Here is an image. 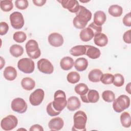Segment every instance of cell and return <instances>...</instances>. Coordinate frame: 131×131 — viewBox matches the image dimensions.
Instances as JSON below:
<instances>
[{
  "label": "cell",
  "instance_id": "cell-7",
  "mask_svg": "<svg viewBox=\"0 0 131 131\" xmlns=\"http://www.w3.org/2000/svg\"><path fill=\"white\" fill-rule=\"evenodd\" d=\"M17 124V118L14 115H9L2 120L1 126L3 130L8 131L15 128Z\"/></svg>",
  "mask_w": 131,
  "mask_h": 131
},
{
  "label": "cell",
  "instance_id": "cell-4",
  "mask_svg": "<svg viewBox=\"0 0 131 131\" xmlns=\"http://www.w3.org/2000/svg\"><path fill=\"white\" fill-rule=\"evenodd\" d=\"M113 103V108L117 113H120L127 108L130 105V99L125 95H121L115 99Z\"/></svg>",
  "mask_w": 131,
  "mask_h": 131
},
{
  "label": "cell",
  "instance_id": "cell-6",
  "mask_svg": "<svg viewBox=\"0 0 131 131\" xmlns=\"http://www.w3.org/2000/svg\"><path fill=\"white\" fill-rule=\"evenodd\" d=\"M17 67L21 72L26 74H30L34 70L35 64L31 59L23 58L18 60Z\"/></svg>",
  "mask_w": 131,
  "mask_h": 131
},
{
  "label": "cell",
  "instance_id": "cell-34",
  "mask_svg": "<svg viewBox=\"0 0 131 131\" xmlns=\"http://www.w3.org/2000/svg\"><path fill=\"white\" fill-rule=\"evenodd\" d=\"M13 38L16 42L22 43L26 40L27 35L23 31H17L14 33Z\"/></svg>",
  "mask_w": 131,
  "mask_h": 131
},
{
  "label": "cell",
  "instance_id": "cell-23",
  "mask_svg": "<svg viewBox=\"0 0 131 131\" xmlns=\"http://www.w3.org/2000/svg\"><path fill=\"white\" fill-rule=\"evenodd\" d=\"M106 15L102 11H97L94 13V23L98 26H101L106 20Z\"/></svg>",
  "mask_w": 131,
  "mask_h": 131
},
{
  "label": "cell",
  "instance_id": "cell-1",
  "mask_svg": "<svg viewBox=\"0 0 131 131\" xmlns=\"http://www.w3.org/2000/svg\"><path fill=\"white\" fill-rule=\"evenodd\" d=\"M76 16L74 18V26L78 29H84L92 18L91 12L82 6H79L78 11L76 13Z\"/></svg>",
  "mask_w": 131,
  "mask_h": 131
},
{
  "label": "cell",
  "instance_id": "cell-12",
  "mask_svg": "<svg viewBox=\"0 0 131 131\" xmlns=\"http://www.w3.org/2000/svg\"><path fill=\"white\" fill-rule=\"evenodd\" d=\"M80 98L84 103H96L99 99V94L96 90H89L85 95H81Z\"/></svg>",
  "mask_w": 131,
  "mask_h": 131
},
{
  "label": "cell",
  "instance_id": "cell-14",
  "mask_svg": "<svg viewBox=\"0 0 131 131\" xmlns=\"http://www.w3.org/2000/svg\"><path fill=\"white\" fill-rule=\"evenodd\" d=\"M49 43L52 46L59 47L61 46L63 43V38L62 36L56 32L50 34L48 36Z\"/></svg>",
  "mask_w": 131,
  "mask_h": 131
},
{
  "label": "cell",
  "instance_id": "cell-21",
  "mask_svg": "<svg viewBox=\"0 0 131 131\" xmlns=\"http://www.w3.org/2000/svg\"><path fill=\"white\" fill-rule=\"evenodd\" d=\"M74 60L72 58L69 56H66L62 58L60 62L61 68L64 71H68L72 68L74 66Z\"/></svg>",
  "mask_w": 131,
  "mask_h": 131
},
{
  "label": "cell",
  "instance_id": "cell-11",
  "mask_svg": "<svg viewBox=\"0 0 131 131\" xmlns=\"http://www.w3.org/2000/svg\"><path fill=\"white\" fill-rule=\"evenodd\" d=\"M37 68L42 73L50 74L53 72L54 67L52 63L47 59L42 58L37 61Z\"/></svg>",
  "mask_w": 131,
  "mask_h": 131
},
{
  "label": "cell",
  "instance_id": "cell-30",
  "mask_svg": "<svg viewBox=\"0 0 131 131\" xmlns=\"http://www.w3.org/2000/svg\"><path fill=\"white\" fill-rule=\"evenodd\" d=\"M74 90L77 94L81 96L87 93L89 89L88 86L85 83H80L75 86Z\"/></svg>",
  "mask_w": 131,
  "mask_h": 131
},
{
  "label": "cell",
  "instance_id": "cell-26",
  "mask_svg": "<svg viewBox=\"0 0 131 131\" xmlns=\"http://www.w3.org/2000/svg\"><path fill=\"white\" fill-rule=\"evenodd\" d=\"M21 85L25 90L31 91L35 88V82L30 77H25L21 80Z\"/></svg>",
  "mask_w": 131,
  "mask_h": 131
},
{
  "label": "cell",
  "instance_id": "cell-9",
  "mask_svg": "<svg viewBox=\"0 0 131 131\" xmlns=\"http://www.w3.org/2000/svg\"><path fill=\"white\" fill-rule=\"evenodd\" d=\"M11 109L14 112L22 114L26 112L27 110V104L26 101L21 98H14L11 102Z\"/></svg>",
  "mask_w": 131,
  "mask_h": 131
},
{
  "label": "cell",
  "instance_id": "cell-39",
  "mask_svg": "<svg viewBox=\"0 0 131 131\" xmlns=\"http://www.w3.org/2000/svg\"><path fill=\"white\" fill-rule=\"evenodd\" d=\"M9 30V26L6 22L2 21L0 23V35H5Z\"/></svg>",
  "mask_w": 131,
  "mask_h": 131
},
{
  "label": "cell",
  "instance_id": "cell-16",
  "mask_svg": "<svg viewBox=\"0 0 131 131\" xmlns=\"http://www.w3.org/2000/svg\"><path fill=\"white\" fill-rule=\"evenodd\" d=\"M67 105V108L69 111H74L80 107L81 103L77 97L71 96L68 99Z\"/></svg>",
  "mask_w": 131,
  "mask_h": 131
},
{
  "label": "cell",
  "instance_id": "cell-42",
  "mask_svg": "<svg viewBox=\"0 0 131 131\" xmlns=\"http://www.w3.org/2000/svg\"><path fill=\"white\" fill-rule=\"evenodd\" d=\"M130 33V30H129L126 31L123 35V39L124 41L127 43H131Z\"/></svg>",
  "mask_w": 131,
  "mask_h": 131
},
{
  "label": "cell",
  "instance_id": "cell-15",
  "mask_svg": "<svg viewBox=\"0 0 131 131\" xmlns=\"http://www.w3.org/2000/svg\"><path fill=\"white\" fill-rule=\"evenodd\" d=\"M63 125V119L59 117L52 119L48 123L49 128L51 130H59L62 128Z\"/></svg>",
  "mask_w": 131,
  "mask_h": 131
},
{
  "label": "cell",
  "instance_id": "cell-2",
  "mask_svg": "<svg viewBox=\"0 0 131 131\" xmlns=\"http://www.w3.org/2000/svg\"><path fill=\"white\" fill-rule=\"evenodd\" d=\"M74 125L72 130H86L85 125L87 121V116L86 114L82 111L76 112L73 117Z\"/></svg>",
  "mask_w": 131,
  "mask_h": 131
},
{
  "label": "cell",
  "instance_id": "cell-33",
  "mask_svg": "<svg viewBox=\"0 0 131 131\" xmlns=\"http://www.w3.org/2000/svg\"><path fill=\"white\" fill-rule=\"evenodd\" d=\"M102 99L106 102H112L115 99V95L113 92L106 90L104 91L102 94Z\"/></svg>",
  "mask_w": 131,
  "mask_h": 131
},
{
  "label": "cell",
  "instance_id": "cell-36",
  "mask_svg": "<svg viewBox=\"0 0 131 131\" xmlns=\"http://www.w3.org/2000/svg\"><path fill=\"white\" fill-rule=\"evenodd\" d=\"M100 81L104 84H110L113 82L114 75L110 73L102 74Z\"/></svg>",
  "mask_w": 131,
  "mask_h": 131
},
{
  "label": "cell",
  "instance_id": "cell-17",
  "mask_svg": "<svg viewBox=\"0 0 131 131\" xmlns=\"http://www.w3.org/2000/svg\"><path fill=\"white\" fill-rule=\"evenodd\" d=\"M94 42L99 47H104L108 43V38L104 33H99L94 35Z\"/></svg>",
  "mask_w": 131,
  "mask_h": 131
},
{
  "label": "cell",
  "instance_id": "cell-46",
  "mask_svg": "<svg viewBox=\"0 0 131 131\" xmlns=\"http://www.w3.org/2000/svg\"><path fill=\"white\" fill-rule=\"evenodd\" d=\"M1 69H2L3 67V66L5 65V60L2 57H1Z\"/></svg>",
  "mask_w": 131,
  "mask_h": 131
},
{
  "label": "cell",
  "instance_id": "cell-18",
  "mask_svg": "<svg viewBox=\"0 0 131 131\" xmlns=\"http://www.w3.org/2000/svg\"><path fill=\"white\" fill-rule=\"evenodd\" d=\"M81 40L83 41L87 42L91 40L94 36L93 30L89 27L84 28L80 32L79 34Z\"/></svg>",
  "mask_w": 131,
  "mask_h": 131
},
{
  "label": "cell",
  "instance_id": "cell-44",
  "mask_svg": "<svg viewBox=\"0 0 131 131\" xmlns=\"http://www.w3.org/2000/svg\"><path fill=\"white\" fill-rule=\"evenodd\" d=\"M33 3L35 6H42L46 3V0H33Z\"/></svg>",
  "mask_w": 131,
  "mask_h": 131
},
{
  "label": "cell",
  "instance_id": "cell-43",
  "mask_svg": "<svg viewBox=\"0 0 131 131\" xmlns=\"http://www.w3.org/2000/svg\"><path fill=\"white\" fill-rule=\"evenodd\" d=\"M29 130L30 131H34V130L43 131V128H42V127L41 125H40L39 124H34V125L31 126Z\"/></svg>",
  "mask_w": 131,
  "mask_h": 131
},
{
  "label": "cell",
  "instance_id": "cell-41",
  "mask_svg": "<svg viewBox=\"0 0 131 131\" xmlns=\"http://www.w3.org/2000/svg\"><path fill=\"white\" fill-rule=\"evenodd\" d=\"M123 23L125 26L130 27L131 26V16H130V12L126 14L122 19Z\"/></svg>",
  "mask_w": 131,
  "mask_h": 131
},
{
  "label": "cell",
  "instance_id": "cell-19",
  "mask_svg": "<svg viewBox=\"0 0 131 131\" xmlns=\"http://www.w3.org/2000/svg\"><path fill=\"white\" fill-rule=\"evenodd\" d=\"M4 78L9 81L14 80L17 76V71L16 69L11 66L7 67L4 71Z\"/></svg>",
  "mask_w": 131,
  "mask_h": 131
},
{
  "label": "cell",
  "instance_id": "cell-20",
  "mask_svg": "<svg viewBox=\"0 0 131 131\" xmlns=\"http://www.w3.org/2000/svg\"><path fill=\"white\" fill-rule=\"evenodd\" d=\"M86 51L85 55L91 59H97L99 58L101 55L100 51L97 48L92 46L86 45Z\"/></svg>",
  "mask_w": 131,
  "mask_h": 131
},
{
  "label": "cell",
  "instance_id": "cell-24",
  "mask_svg": "<svg viewBox=\"0 0 131 131\" xmlns=\"http://www.w3.org/2000/svg\"><path fill=\"white\" fill-rule=\"evenodd\" d=\"M102 71L98 69L91 70L88 75L89 80L93 82H98L100 81L101 76L102 75Z\"/></svg>",
  "mask_w": 131,
  "mask_h": 131
},
{
  "label": "cell",
  "instance_id": "cell-37",
  "mask_svg": "<svg viewBox=\"0 0 131 131\" xmlns=\"http://www.w3.org/2000/svg\"><path fill=\"white\" fill-rule=\"evenodd\" d=\"M46 110L48 115L51 116H55L58 115L61 113V112L57 111L54 108L52 105V102H51L48 104Z\"/></svg>",
  "mask_w": 131,
  "mask_h": 131
},
{
  "label": "cell",
  "instance_id": "cell-29",
  "mask_svg": "<svg viewBox=\"0 0 131 131\" xmlns=\"http://www.w3.org/2000/svg\"><path fill=\"white\" fill-rule=\"evenodd\" d=\"M120 121L122 125L125 127L128 128L131 125V119L130 114L126 112H124L120 115Z\"/></svg>",
  "mask_w": 131,
  "mask_h": 131
},
{
  "label": "cell",
  "instance_id": "cell-28",
  "mask_svg": "<svg viewBox=\"0 0 131 131\" xmlns=\"http://www.w3.org/2000/svg\"><path fill=\"white\" fill-rule=\"evenodd\" d=\"M10 54L15 57H18L23 55L24 49L22 46L19 45H13L10 48Z\"/></svg>",
  "mask_w": 131,
  "mask_h": 131
},
{
  "label": "cell",
  "instance_id": "cell-10",
  "mask_svg": "<svg viewBox=\"0 0 131 131\" xmlns=\"http://www.w3.org/2000/svg\"><path fill=\"white\" fill-rule=\"evenodd\" d=\"M45 92L42 89H37L32 92L29 97L30 103L33 106H37L41 104L43 100Z\"/></svg>",
  "mask_w": 131,
  "mask_h": 131
},
{
  "label": "cell",
  "instance_id": "cell-22",
  "mask_svg": "<svg viewBox=\"0 0 131 131\" xmlns=\"http://www.w3.org/2000/svg\"><path fill=\"white\" fill-rule=\"evenodd\" d=\"M88 66V60L83 57L78 58L74 62V67L76 70L79 72L85 70Z\"/></svg>",
  "mask_w": 131,
  "mask_h": 131
},
{
  "label": "cell",
  "instance_id": "cell-5",
  "mask_svg": "<svg viewBox=\"0 0 131 131\" xmlns=\"http://www.w3.org/2000/svg\"><path fill=\"white\" fill-rule=\"evenodd\" d=\"M25 48L27 55L31 59H35L40 56V50L36 40L34 39L29 40L26 43Z\"/></svg>",
  "mask_w": 131,
  "mask_h": 131
},
{
  "label": "cell",
  "instance_id": "cell-45",
  "mask_svg": "<svg viewBox=\"0 0 131 131\" xmlns=\"http://www.w3.org/2000/svg\"><path fill=\"white\" fill-rule=\"evenodd\" d=\"M126 91L130 94V83H128L126 86Z\"/></svg>",
  "mask_w": 131,
  "mask_h": 131
},
{
  "label": "cell",
  "instance_id": "cell-38",
  "mask_svg": "<svg viewBox=\"0 0 131 131\" xmlns=\"http://www.w3.org/2000/svg\"><path fill=\"white\" fill-rule=\"evenodd\" d=\"M15 5L18 9L24 10L28 7L29 3L27 0H16L15 2Z\"/></svg>",
  "mask_w": 131,
  "mask_h": 131
},
{
  "label": "cell",
  "instance_id": "cell-31",
  "mask_svg": "<svg viewBox=\"0 0 131 131\" xmlns=\"http://www.w3.org/2000/svg\"><path fill=\"white\" fill-rule=\"evenodd\" d=\"M0 7L3 11L9 12L13 9V5L11 0H3L0 2Z\"/></svg>",
  "mask_w": 131,
  "mask_h": 131
},
{
  "label": "cell",
  "instance_id": "cell-8",
  "mask_svg": "<svg viewBox=\"0 0 131 131\" xmlns=\"http://www.w3.org/2000/svg\"><path fill=\"white\" fill-rule=\"evenodd\" d=\"M10 20L12 27L15 29H20L24 25V19L23 14L17 11L11 13L10 15Z\"/></svg>",
  "mask_w": 131,
  "mask_h": 131
},
{
  "label": "cell",
  "instance_id": "cell-27",
  "mask_svg": "<svg viewBox=\"0 0 131 131\" xmlns=\"http://www.w3.org/2000/svg\"><path fill=\"white\" fill-rule=\"evenodd\" d=\"M123 12L122 8L118 5H111L108 8V13L114 17L120 16Z\"/></svg>",
  "mask_w": 131,
  "mask_h": 131
},
{
  "label": "cell",
  "instance_id": "cell-25",
  "mask_svg": "<svg viewBox=\"0 0 131 131\" xmlns=\"http://www.w3.org/2000/svg\"><path fill=\"white\" fill-rule=\"evenodd\" d=\"M86 51V45H78L72 47L70 50V53L72 55L74 56H79L85 55Z\"/></svg>",
  "mask_w": 131,
  "mask_h": 131
},
{
  "label": "cell",
  "instance_id": "cell-40",
  "mask_svg": "<svg viewBox=\"0 0 131 131\" xmlns=\"http://www.w3.org/2000/svg\"><path fill=\"white\" fill-rule=\"evenodd\" d=\"M88 27L90 28L94 32V35L98 34V33H101V31H102V27L101 26H98L97 25H96V24H95L94 23V22H92V23H91Z\"/></svg>",
  "mask_w": 131,
  "mask_h": 131
},
{
  "label": "cell",
  "instance_id": "cell-35",
  "mask_svg": "<svg viewBox=\"0 0 131 131\" xmlns=\"http://www.w3.org/2000/svg\"><path fill=\"white\" fill-rule=\"evenodd\" d=\"M124 83V79L121 74L117 73L114 75V81L113 84L117 87L121 86Z\"/></svg>",
  "mask_w": 131,
  "mask_h": 131
},
{
  "label": "cell",
  "instance_id": "cell-13",
  "mask_svg": "<svg viewBox=\"0 0 131 131\" xmlns=\"http://www.w3.org/2000/svg\"><path fill=\"white\" fill-rule=\"evenodd\" d=\"M58 2L64 8L68 9L71 13H76L79 10L80 5L76 0H61Z\"/></svg>",
  "mask_w": 131,
  "mask_h": 131
},
{
  "label": "cell",
  "instance_id": "cell-3",
  "mask_svg": "<svg viewBox=\"0 0 131 131\" xmlns=\"http://www.w3.org/2000/svg\"><path fill=\"white\" fill-rule=\"evenodd\" d=\"M67 101L64 92L62 90L56 91L54 95V101L52 105L54 108L57 111L61 112L67 106Z\"/></svg>",
  "mask_w": 131,
  "mask_h": 131
},
{
  "label": "cell",
  "instance_id": "cell-32",
  "mask_svg": "<svg viewBox=\"0 0 131 131\" xmlns=\"http://www.w3.org/2000/svg\"><path fill=\"white\" fill-rule=\"evenodd\" d=\"M80 78V75L76 72H70L67 77V80L71 83L74 84L78 82Z\"/></svg>",
  "mask_w": 131,
  "mask_h": 131
}]
</instances>
